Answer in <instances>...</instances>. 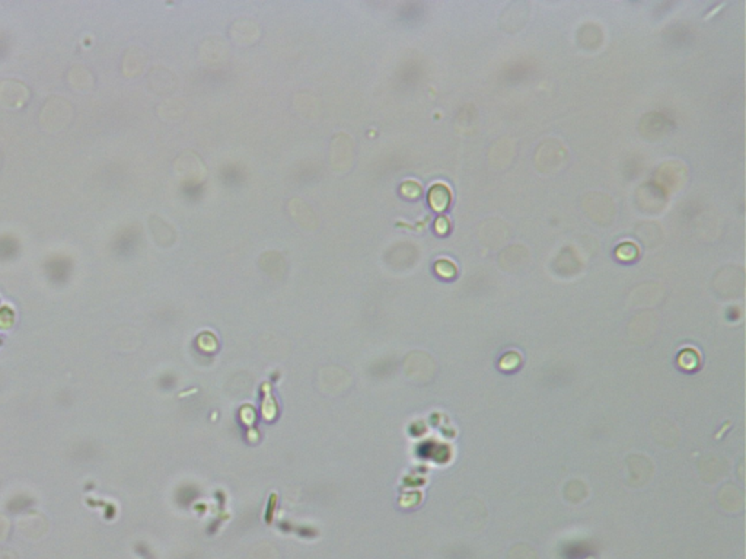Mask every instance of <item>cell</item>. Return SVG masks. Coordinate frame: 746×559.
<instances>
[{
  "label": "cell",
  "mask_w": 746,
  "mask_h": 559,
  "mask_svg": "<svg viewBox=\"0 0 746 559\" xmlns=\"http://www.w3.org/2000/svg\"><path fill=\"white\" fill-rule=\"evenodd\" d=\"M353 156L355 154L350 137L346 134L335 136L331 143V167L338 172L347 171L351 167Z\"/></svg>",
  "instance_id": "1"
},
{
  "label": "cell",
  "mask_w": 746,
  "mask_h": 559,
  "mask_svg": "<svg viewBox=\"0 0 746 559\" xmlns=\"http://www.w3.org/2000/svg\"><path fill=\"white\" fill-rule=\"evenodd\" d=\"M231 36L235 43L247 45V44L254 43L260 36V28L254 21L239 19L234 22V25L231 27Z\"/></svg>",
  "instance_id": "2"
},
{
  "label": "cell",
  "mask_w": 746,
  "mask_h": 559,
  "mask_svg": "<svg viewBox=\"0 0 746 559\" xmlns=\"http://www.w3.org/2000/svg\"><path fill=\"white\" fill-rule=\"evenodd\" d=\"M289 210H290V214L295 218V220H298V223L302 226L311 227V223H317V218H315V214L312 213L311 207H308L305 202L299 198H293L289 202Z\"/></svg>",
  "instance_id": "3"
},
{
  "label": "cell",
  "mask_w": 746,
  "mask_h": 559,
  "mask_svg": "<svg viewBox=\"0 0 746 559\" xmlns=\"http://www.w3.org/2000/svg\"><path fill=\"white\" fill-rule=\"evenodd\" d=\"M428 201H430V206H432L435 210L437 211L445 210L450 201L449 189L445 185H435L428 193Z\"/></svg>",
  "instance_id": "4"
}]
</instances>
